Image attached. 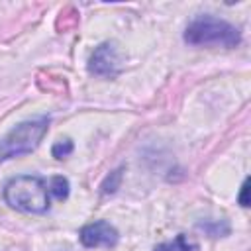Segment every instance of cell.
I'll return each instance as SVG.
<instances>
[{
	"mask_svg": "<svg viewBox=\"0 0 251 251\" xmlns=\"http://www.w3.org/2000/svg\"><path fill=\"white\" fill-rule=\"evenodd\" d=\"M49 118L39 116L33 120H25L12 127L2 139H0V163L31 153L43 139V135L49 129Z\"/></svg>",
	"mask_w": 251,
	"mask_h": 251,
	"instance_id": "cell-3",
	"label": "cell"
},
{
	"mask_svg": "<svg viewBox=\"0 0 251 251\" xmlns=\"http://www.w3.org/2000/svg\"><path fill=\"white\" fill-rule=\"evenodd\" d=\"M120 180H122V169L114 171V173L106 178V182L102 184V192H104V194H112V192H116V188L120 186Z\"/></svg>",
	"mask_w": 251,
	"mask_h": 251,
	"instance_id": "cell-9",
	"label": "cell"
},
{
	"mask_svg": "<svg viewBox=\"0 0 251 251\" xmlns=\"http://www.w3.org/2000/svg\"><path fill=\"white\" fill-rule=\"evenodd\" d=\"M4 200L14 210L25 214H43L51 206L49 180L37 175H20L6 182Z\"/></svg>",
	"mask_w": 251,
	"mask_h": 251,
	"instance_id": "cell-1",
	"label": "cell"
},
{
	"mask_svg": "<svg viewBox=\"0 0 251 251\" xmlns=\"http://www.w3.org/2000/svg\"><path fill=\"white\" fill-rule=\"evenodd\" d=\"M49 188H51V196L57 200H65L69 196V180L65 176H51L49 178Z\"/></svg>",
	"mask_w": 251,
	"mask_h": 251,
	"instance_id": "cell-7",
	"label": "cell"
},
{
	"mask_svg": "<svg viewBox=\"0 0 251 251\" xmlns=\"http://www.w3.org/2000/svg\"><path fill=\"white\" fill-rule=\"evenodd\" d=\"M88 71L96 76H104V78H110V76H116L120 73V55H118V49L114 43L106 41V43H100L92 55H90V61H88Z\"/></svg>",
	"mask_w": 251,
	"mask_h": 251,
	"instance_id": "cell-4",
	"label": "cell"
},
{
	"mask_svg": "<svg viewBox=\"0 0 251 251\" xmlns=\"http://www.w3.org/2000/svg\"><path fill=\"white\" fill-rule=\"evenodd\" d=\"M153 251H192V243L186 239V235L178 233L175 239L165 241V243H159Z\"/></svg>",
	"mask_w": 251,
	"mask_h": 251,
	"instance_id": "cell-6",
	"label": "cell"
},
{
	"mask_svg": "<svg viewBox=\"0 0 251 251\" xmlns=\"http://www.w3.org/2000/svg\"><path fill=\"white\" fill-rule=\"evenodd\" d=\"M184 41L190 45H222L235 47L241 41V33L235 25L214 16H198L184 29Z\"/></svg>",
	"mask_w": 251,
	"mask_h": 251,
	"instance_id": "cell-2",
	"label": "cell"
},
{
	"mask_svg": "<svg viewBox=\"0 0 251 251\" xmlns=\"http://www.w3.org/2000/svg\"><path fill=\"white\" fill-rule=\"evenodd\" d=\"M247 192H249V180L245 178V180H243V186H241V194H239V204H241V206H249Z\"/></svg>",
	"mask_w": 251,
	"mask_h": 251,
	"instance_id": "cell-10",
	"label": "cell"
},
{
	"mask_svg": "<svg viewBox=\"0 0 251 251\" xmlns=\"http://www.w3.org/2000/svg\"><path fill=\"white\" fill-rule=\"evenodd\" d=\"M118 229L104 222V220H98V222H92V224H86L80 233H78V239L84 247L92 249V247H114L118 243Z\"/></svg>",
	"mask_w": 251,
	"mask_h": 251,
	"instance_id": "cell-5",
	"label": "cell"
},
{
	"mask_svg": "<svg viewBox=\"0 0 251 251\" xmlns=\"http://www.w3.org/2000/svg\"><path fill=\"white\" fill-rule=\"evenodd\" d=\"M73 149H75V145L71 139H61L51 147V153L55 159H63V157H69L73 153Z\"/></svg>",
	"mask_w": 251,
	"mask_h": 251,
	"instance_id": "cell-8",
	"label": "cell"
}]
</instances>
